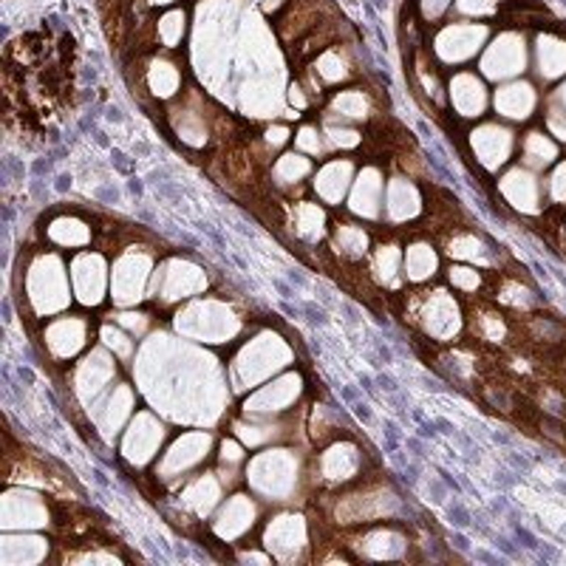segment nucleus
<instances>
[{"label": "nucleus", "mask_w": 566, "mask_h": 566, "mask_svg": "<svg viewBox=\"0 0 566 566\" xmlns=\"http://www.w3.org/2000/svg\"><path fill=\"white\" fill-rule=\"evenodd\" d=\"M515 535H518V541H524V547H530V549H532V547H538V541L532 538V535L524 530V527H518V530H515Z\"/></svg>", "instance_id": "1"}]
</instances>
